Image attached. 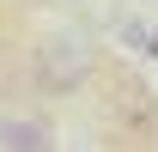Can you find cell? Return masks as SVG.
I'll return each mask as SVG.
<instances>
[{"label":"cell","mask_w":158,"mask_h":152,"mask_svg":"<svg viewBox=\"0 0 158 152\" xmlns=\"http://www.w3.org/2000/svg\"><path fill=\"white\" fill-rule=\"evenodd\" d=\"M0 146H49V128H37V122H0Z\"/></svg>","instance_id":"cell-1"}]
</instances>
